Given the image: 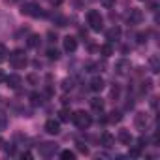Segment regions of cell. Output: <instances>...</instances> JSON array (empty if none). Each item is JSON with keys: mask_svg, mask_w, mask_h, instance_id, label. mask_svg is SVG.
Segmentation results:
<instances>
[{"mask_svg": "<svg viewBox=\"0 0 160 160\" xmlns=\"http://www.w3.org/2000/svg\"><path fill=\"white\" fill-rule=\"evenodd\" d=\"M72 121L75 122V126H77V128H81V130L89 128V126H91V122H92L91 115H89V113H85V111H75V113L72 115Z\"/></svg>", "mask_w": 160, "mask_h": 160, "instance_id": "1", "label": "cell"}, {"mask_svg": "<svg viewBox=\"0 0 160 160\" xmlns=\"http://www.w3.org/2000/svg\"><path fill=\"white\" fill-rule=\"evenodd\" d=\"M87 23L91 25V28L92 30H100L102 28V23H104V19H102V15H100V12H96V10H91L89 13H87Z\"/></svg>", "mask_w": 160, "mask_h": 160, "instance_id": "2", "label": "cell"}, {"mask_svg": "<svg viewBox=\"0 0 160 160\" xmlns=\"http://www.w3.org/2000/svg\"><path fill=\"white\" fill-rule=\"evenodd\" d=\"M10 62H12L13 68H25V66H27V57H25V53H23L21 49H15V51L10 55Z\"/></svg>", "mask_w": 160, "mask_h": 160, "instance_id": "3", "label": "cell"}, {"mask_svg": "<svg viewBox=\"0 0 160 160\" xmlns=\"http://www.w3.org/2000/svg\"><path fill=\"white\" fill-rule=\"evenodd\" d=\"M45 132H47V134H55V136H57V134L60 132V122H58V121H55V119H49V121L45 122Z\"/></svg>", "mask_w": 160, "mask_h": 160, "instance_id": "4", "label": "cell"}, {"mask_svg": "<svg viewBox=\"0 0 160 160\" xmlns=\"http://www.w3.org/2000/svg\"><path fill=\"white\" fill-rule=\"evenodd\" d=\"M4 81L8 83V87H12V89H19V85L23 83V79H21V75H17V73H12V75H8Z\"/></svg>", "mask_w": 160, "mask_h": 160, "instance_id": "5", "label": "cell"}, {"mask_svg": "<svg viewBox=\"0 0 160 160\" xmlns=\"http://www.w3.org/2000/svg\"><path fill=\"white\" fill-rule=\"evenodd\" d=\"M23 13H25V15H32V17H38L42 12H40L38 4H25V8H23Z\"/></svg>", "mask_w": 160, "mask_h": 160, "instance_id": "6", "label": "cell"}, {"mask_svg": "<svg viewBox=\"0 0 160 160\" xmlns=\"http://www.w3.org/2000/svg\"><path fill=\"white\" fill-rule=\"evenodd\" d=\"M64 49H66L68 53H73V51L77 49V40H75L73 36H66V38H64Z\"/></svg>", "mask_w": 160, "mask_h": 160, "instance_id": "7", "label": "cell"}, {"mask_svg": "<svg viewBox=\"0 0 160 160\" xmlns=\"http://www.w3.org/2000/svg\"><path fill=\"white\" fill-rule=\"evenodd\" d=\"M55 151H57V145L55 143H43L40 147V154L42 156H51V154H55Z\"/></svg>", "mask_w": 160, "mask_h": 160, "instance_id": "8", "label": "cell"}, {"mask_svg": "<svg viewBox=\"0 0 160 160\" xmlns=\"http://www.w3.org/2000/svg\"><path fill=\"white\" fill-rule=\"evenodd\" d=\"M102 89H104V79H102V77H94L92 81H91V91L100 92Z\"/></svg>", "mask_w": 160, "mask_h": 160, "instance_id": "9", "label": "cell"}, {"mask_svg": "<svg viewBox=\"0 0 160 160\" xmlns=\"http://www.w3.org/2000/svg\"><path fill=\"white\" fill-rule=\"evenodd\" d=\"M141 12L139 10H132L130 12V15H128V21H130V25H138V23H141Z\"/></svg>", "mask_w": 160, "mask_h": 160, "instance_id": "10", "label": "cell"}, {"mask_svg": "<svg viewBox=\"0 0 160 160\" xmlns=\"http://www.w3.org/2000/svg\"><path fill=\"white\" fill-rule=\"evenodd\" d=\"M119 141L124 143V145H130V143H132V136H130V132H128V130H121V132H119Z\"/></svg>", "mask_w": 160, "mask_h": 160, "instance_id": "11", "label": "cell"}, {"mask_svg": "<svg viewBox=\"0 0 160 160\" xmlns=\"http://www.w3.org/2000/svg\"><path fill=\"white\" fill-rule=\"evenodd\" d=\"M145 124H147V117H145V113H138V115H136V126H138L139 130H143Z\"/></svg>", "mask_w": 160, "mask_h": 160, "instance_id": "12", "label": "cell"}, {"mask_svg": "<svg viewBox=\"0 0 160 160\" xmlns=\"http://www.w3.org/2000/svg\"><path fill=\"white\" fill-rule=\"evenodd\" d=\"M119 36H121V28H119V27H113L111 30H108V40H109V42L119 40Z\"/></svg>", "mask_w": 160, "mask_h": 160, "instance_id": "13", "label": "cell"}, {"mask_svg": "<svg viewBox=\"0 0 160 160\" xmlns=\"http://www.w3.org/2000/svg\"><path fill=\"white\" fill-rule=\"evenodd\" d=\"M113 141H115V138H113L111 134H108V132H106V134H102V145H104V147H111V145H113Z\"/></svg>", "mask_w": 160, "mask_h": 160, "instance_id": "14", "label": "cell"}, {"mask_svg": "<svg viewBox=\"0 0 160 160\" xmlns=\"http://www.w3.org/2000/svg\"><path fill=\"white\" fill-rule=\"evenodd\" d=\"M100 53H102L104 57H111V55H113V47H111V43H104V45L100 47Z\"/></svg>", "mask_w": 160, "mask_h": 160, "instance_id": "15", "label": "cell"}, {"mask_svg": "<svg viewBox=\"0 0 160 160\" xmlns=\"http://www.w3.org/2000/svg\"><path fill=\"white\" fill-rule=\"evenodd\" d=\"M128 68H130V64H128L126 60H119V62H117V72H119V73H126Z\"/></svg>", "mask_w": 160, "mask_h": 160, "instance_id": "16", "label": "cell"}, {"mask_svg": "<svg viewBox=\"0 0 160 160\" xmlns=\"http://www.w3.org/2000/svg\"><path fill=\"white\" fill-rule=\"evenodd\" d=\"M91 106H92V109H96V111H102V109H104V102H102L100 98H92V100H91Z\"/></svg>", "mask_w": 160, "mask_h": 160, "instance_id": "17", "label": "cell"}, {"mask_svg": "<svg viewBox=\"0 0 160 160\" xmlns=\"http://www.w3.org/2000/svg\"><path fill=\"white\" fill-rule=\"evenodd\" d=\"M58 115H60L58 119H60L62 122H66V121H70V119H72V113H70L68 109H60V113H58Z\"/></svg>", "mask_w": 160, "mask_h": 160, "instance_id": "18", "label": "cell"}, {"mask_svg": "<svg viewBox=\"0 0 160 160\" xmlns=\"http://www.w3.org/2000/svg\"><path fill=\"white\" fill-rule=\"evenodd\" d=\"M38 43H40V36L32 34V36L28 38V47H38Z\"/></svg>", "mask_w": 160, "mask_h": 160, "instance_id": "19", "label": "cell"}, {"mask_svg": "<svg viewBox=\"0 0 160 160\" xmlns=\"http://www.w3.org/2000/svg\"><path fill=\"white\" fill-rule=\"evenodd\" d=\"M121 119H122V117H121V113H119V111H113V113H109V117H108V121H109V122H119Z\"/></svg>", "mask_w": 160, "mask_h": 160, "instance_id": "20", "label": "cell"}, {"mask_svg": "<svg viewBox=\"0 0 160 160\" xmlns=\"http://www.w3.org/2000/svg\"><path fill=\"white\" fill-rule=\"evenodd\" d=\"M30 100H32V106H40V104H42V96H40L38 92H32V94H30Z\"/></svg>", "mask_w": 160, "mask_h": 160, "instance_id": "21", "label": "cell"}, {"mask_svg": "<svg viewBox=\"0 0 160 160\" xmlns=\"http://www.w3.org/2000/svg\"><path fill=\"white\" fill-rule=\"evenodd\" d=\"M60 158L72 160V158H75V152H73V151H62V152H60Z\"/></svg>", "mask_w": 160, "mask_h": 160, "instance_id": "22", "label": "cell"}, {"mask_svg": "<svg viewBox=\"0 0 160 160\" xmlns=\"http://www.w3.org/2000/svg\"><path fill=\"white\" fill-rule=\"evenodd\" d=\"M6 124H8V119H6V115H4L2 111H0V130H4Z\"/></svg>", "mask_w": 160, "mask_h": 160, "instance_id": "23", "label": "cell"}, {"mask_svg": "<svg viewBox=\"0 0 160 160\" xmlns=\"http://www.w3.org/2000/svg\"><path fill=\"white\" fill-rule=\"evenodd\" d=\"M6 55H8V51H6L4 43H0V62H2V60H6Z\"/></svg>", "mask_w": 160, "mask_h": 160, "instance_id": "24", "label": "cell"}, {"mask_svg": "<svg viewBox=\"0 0 160 160\" xmlns=\"http://www.w3.org/2000/svg\"><path fill=\"white\" fill-rule=\"evenodd\" d=\"M47 57H49V58H58V51L51 47V49H47Z\"/></svg>", "mask_w": 160, "mask_h": 160, "instance_id": "25", "label": "cell"}, {"mask_svg": "<svg viewBox=\"0 0 160 160\" xmlns=\"http://www.w3.org/2000/svg\"><path fill=\"white\" fill-rule=\"evenodd\" d=\"M151 70H152V72H158V58H156V57L151 58Z\"/></svg>", "mask_w": 160, "mask_h": 160, "instance_id": "26", "label": "cell"}, {"mask_svg": "<svg viewBox=\"0 0 160 160\" xmlns=\"http://www.w3.org/2000/svg\"><path fill=\"white\" fill-rule=\"evenodd\" d=\"M100 4H102L104 8H111V6L115 4V0H100Z\"/></svg>", "mask_w": 160, "mask_h": 160, "instance_id": "27", "label": "cell"}, {"mask_svg": "<svg viewBox=\"0 0 160 160\" xmlns=\"http://www.w3.org/2000/svg\"><path fill=\"white\" fill-rule=\"evenodd\" d=\"M141 154V151H139V147H136V149H130V156L132 158H138Z\"/></svg>", "mask_w": 160, "mask_h": 160, "instance_id": "28", "label": "cell"}, {"mask_svg": "<svg viewBox=\"0 0 160 160\" xmlns=\"http://www.w3.org/2000/svg\"><path fill=\"white\" fill-rule=\"evenodd\" d=\"M21 158H23V160H25V158H27V160H30V158H32V154H30V152H23V154H21Z\"/></svg>", "mask_w": 160, "mask_h": 160, "instance_id": "29", "label": "cell"}, {"mask_svg": "<svg viewBox=\"0 0 160 160\" xmlns=\"http://www.w3.org/2000/svg\"><path fill=\"white\" fill-rule=\"evenodd\" d=\"M6 152H8V154H13V152H15V147H6Z\"/></svg>", "mask_w": 160, "mask_h": 160, "instance_id": "30", "label": "cell"}, {"mask_svg": "<svg viewBox=\"0 0 160 160\" xmlns=\"http://www.w3.org/2000/svg\"><path fill=\"white\" fill-rule=\"evenodd\" d=\"M79 151H81V152H89V149L85 145H81V143H79Z\"/></svg>", "mask_w": 160, "mask_h": 160, "instance_id": "31", "label": "cell"}, {"mask_svg": "<svg viewBox=\"0 0 160 160\" xmlns=\"http://www.w3.org/2000/svg\"><path fill=\"white\" fill-rule=\"evenodd\" d=\"M4 79H6V75H4L2 72H0V83H2V81H4Z\"/></svg>", "mask_w": 160, "mask_h": 160, "instance_id": "32", "label": "cell"}]
</instances>
